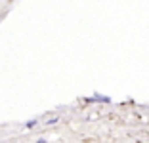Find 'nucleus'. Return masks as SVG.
Here are the masks:
<instances>
[{
	"label": "nucleus",
	"mask_w": 149,
	"mask_h": 143,
	"mask_svg": "<svg viewBox=\"0 0 149 143\" xmlns=\"http://www.w3.org/2000/svg\"><path fill=\"white\" fill-rule=\"evenodd\" d=\"M92 101H103V103H109V97H105V95H94L92 97Z\"/></svg>",
	"instance_id": "1"
},
{
	"label": "nucleus",
	"mask_w": 149,
	"mask_h": 143,
	"mask_svg": "<svg viewBox=\"0 0 149 143\" xmlns=\"http://www.w3.org/2000/svg\"><path fill=\"white\" fill-rule=\"evenodd\" d=\"M25 126H27V128H35V126H36V120H29Z\"/></svg>",
	"instance_id": "2"
}]
</instances>
